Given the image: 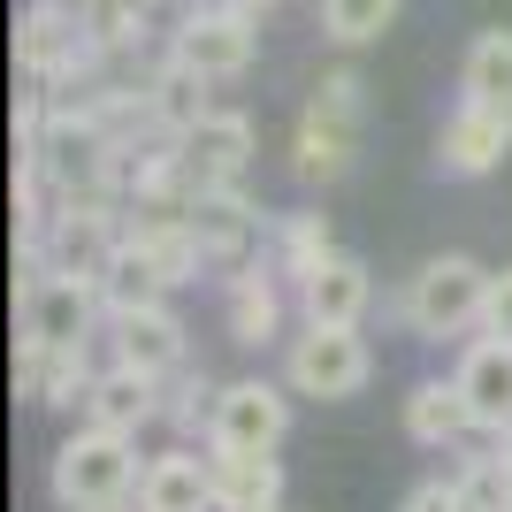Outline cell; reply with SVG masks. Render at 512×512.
<instances>
[{"instance_id": "cell-1", "label": "cell", "mask_w": 512, "mask_h": 512, "mask_svg": "<svg viewBox=\"0 0 512 512\" xmlns=\"http://www.w3.org/2000/svg\"><path fill=\"white\" fill-rule=\"evenodd\" d=\"M16 69L46 100L62 107L69 92H92L107 77V54L92 46L85 16H77V0H31L16 16Z\"/></svg>"}, {"instance_id": "cell-2", "label": "cell", "mask_w": 512, "mask_h": 512, "mask_svg": "<svg viewBox=\"0 0 512 512\" xmlns=\"http://www.w3.org/2000/svg\"><path fill=\"white\" fill-rule=\"evenodd\" d=\"M16 260H23V276H16V337L46 344V352H92V344H100V321H107L100 291L77 283V276H54L39 245H16Z\"/></svg>"}, {"instance_id": "cell-3", "label": "cell", "mask_w": 512, "mask_h": 512, "mask_svg": "<svg viewBox=\"0 0 512 512\" xmlns=\"http://www.w3.org/2000/svg\"><path fill=\"white\" fill-rule=\"evenodd\" d=\"M138 436H107V428H77L62 436L54 467H46V490L62 512H123L138 505Z\"/></svg>"}, {"instance_id": "cell-4", "label": "cell", "mask_w": 512, "mask_h": 512, "mask_svg": "<svg viewBox=\"0 0 512 512\" xmlns=\"http://www.w3.org/2000/svg\"><path fill=\"white\" fill-rule=\"evenodd\" d=\"M490 268L467 253H436L421 260L406 276V299H398V321H406L421 344H444V337H467V329H482L490 321Z\"/></svg>"}, {"instance_id": "cell-5", "label": "cell", "mask_w": 512, "mask_h": 512, "mask_svg": "<svg viewBox=\"0 0 512 512\" xmlns=\"http://www.w3.org/2000/svg\"><path fill=\"white\" fill-rule=\"evenodd\" d=\"M360 130H367V85L352 69H329L306 100L299 130H291V169L306 184H337L352 169V153H360Z\"/></svg>"}, {"instance_id": "cell-6", "label": "cell", "mask_w": 512, "mask_h": 512, "mask_svg": "<svg viewBox=\"0 0 512 512\" xmlns=\"http://www.w3.org/2000/svg\"><path fill=\"white\" fill-rule=\"evenodd\" d=\"M367 375H375V352H367L360 329H306L299 321V337H283V383H291V398L337 406V398H360Z\"/></svg>"}, {"instance_id": "cell-7", "label": "cell", "mask_w": 512, "mask_h": 512, "mask_svg": "<svg viewBox=\"0 0 512 512\" xmlns=\"http://www.w3.org/2000/svg\"><path fill=\"white\" fill-rule=\"evenodd\" d=\"M260 54V23L237 16V8H207V0H184V16L169 31V62H184L207 85H237Z\"/></svg>"}, {"instance_id": "cell-8", "label": "cell", "mask_w": 512, "mask_h": 512, "mask_svg": "<svg viewBox=\"0 0 512 512\" xmlns=\"http://www.w3.org/2000/svg\"><path fill=\"white\" fill-rule=\"evenodd\" d=\"M291 436V383L268 375H237L214 390V421H207V451H276Z\"/></svg>"}, {"instance_id": "cell-9", "label": "cell", "mask_w": 512, "mask_h": 512, "mask_svg": "<svg viewBox=\"0 0 512 512\" xmlns=\"http://www.w3.org/2000/svg\"><path fill=\"white\" fill-rule=\"evenodd\" d=\"M176 161L192 176V192H245V169H253V115L214 107L192 138H176Z\"/></svg>"}, {"instance_id": "cell-10", "label": "cell", "mask_w": 512, "mask_h": 512, "mask_svg": "<svg viewBox=\"0 0 512 512\" xmlns=\"http://www.w3.org/2000/svg\"><path fill=\"white\" fill-rule=\"evenodd\" d=\"M115 245H123V214H100V207H54V222H46V237H39L46 268H54V276H77V283H100Z\"/></svg>"}, {"instance_id": "cell-11", "label": "cell", "mask_w": 512, "mask_h": 512, "mask_svg": "<svg viewBox=\"0 0 512 512\" xmlns=\"http://www.w3.org/2000/svg\"><path fill=\"white\" fill-rule=\"evenodd\" d=\"M107 360H115V367H138L146 383H169L176 367H192V344H184V321H176L169 306H153V314L107 321Z\"/></svg>"}, {"instance_id": "cell-12", "label": "cell", "mask_w": 512, "mask_h": 512, "mask_svg": "<svg viewBox=\"0 0 512 512\" xmlns=\"http://www.w3.org/2000/svg\"><path fill=\"white\" fill-rule=\"evenodd\" d=\"M222 329H230V344H245V352L283 337V276L268 260H245V268L222 276Z\"/></svg>"}, {"instance_id": "cell-13", "label": "cell", "mask_w": 512, "mask_h": 512, "mask_svg": "<svg viewBox=\"0 0 512 512\" xmlns=\"http://www.w3.org/2000/svg\"><path fill=\"white\" fill-rule=\"evenodd\" d=\"M367 306H375V276H367L360 253H337L329 268L299 283V321L306 329H360Z\"/></svg>"}, {"instance_id": "cell-14", "label": "cell", "mask_w": 512, "mask_h": 512, "mask_svg": "<svg viewBox=\"0 0 512 512\" xmlns=\"http://www.w3.org/2000/svg\"><path fill=\"white\" fill-rule=\"evenodd\" d=\"M505 153H512V115L474 107V100L451 107L444 138H436V169H444V176H459V184H467V176H490Z\"/></svg>"}, {"instance_id": "cell-15", "label": "cell", "mask_w": 512, "mask_h": 512, "mask_svg": "<svg viewBox=\"0 0 512 512\" xmlns=\"http://www.w3.org/2000/svg\"><path fill=\"white\" fill-rule=\"evenodd\" d=\"M406 436L421 451H467L474 436H482L467 390H459V375H428V383L406 390Z\"/></svg>"}, {"instance_id": "cell-16", "label": "cell", "mask_w": 512, "mask_h": 512, "mask_svg": "<svg viewBox=\"0 0 512 512\" xmlns=\"http://www.w3.org/2000/svg\"><path fill=\"white\" fill-rule=\"evenodd\" d=\"M138 512H222L214 505V474H207V451H153L146 474H138Z\"/></svg>"}, {"instance_id": "cell-17", "label": "cell", "mask_w": 512, "mask_h": 512, "mask_svg": "<svg viewBox=\"0 0 512 512\" xmlns=\"http://www.w3.org/2000/svg\"><path fill=\"white\" fill-rule=\"evenodd\" d=\"M459 390L474 406V428L482 436H505L512 428V344L505 337H474L459 352Z\"/></svg>"}, {"instance_id": "cell-18", "label": "cell", "mask_w": 512, "mask_h": 512, "mask_svg": "<svg viewBox=\"0 0 512 512\" xmlns=\"http://www.w3.org/2000/svg\"><path fill=\"white\" fill-rule=\"evenodd\" d=\"M214 505L222 512H283V459L276 451H207Z\"/></svg>"}, {"instance_id": "cell-19", "label": "cell", "mask_w": 512, "mask_h": 512, "mask_svg": "<svg viewBox=\"0 0 512 512\" xmlns=\"http://www.w3.org/2000/svg\"><path fill=\"white\" fill-rule=\"evenodd\" d=\"M192 237L199 253H207V268H245V253H253L260 237V214L245 192H199L192 199Z\"/></svg>"}, {"instance_id": "cell-20", "label": "cell", "mask_w": 512, "mask_h": 512, "mask_svg": "<svg viewBox=\"0 0 512 512\" xmlns=\"http://www.w3.org/2000/svg\"><path fill=\"white\" fill-rule=\"evenodd\" d=\"M146 421H161V383H146L138 367H100V383L85 398V428H107V436H138Z\"/></svg>"}, {"instance_id": "cell-21", "label": "cell", "mask_w": 512, "mask_h": 512, "mask_svg": "<svg viewBox=\"0 0 512 512\" xmlns=\"http://www.w3.org/2000/svg\"><path fill=\"white\" fill-rule=\"evenodd\" d=\"M92 291H100L107 321H123V314H153V306H169L176 283L161 276V260H153V253H138V245L123 237V245H115V260L100 268V283H92Z\"/></svg>"}, {"instance_id": "cell-22", "label": "cell", "mask_w": 512, "mask_h": 512, "mask_svg": "<svg viewBox=\"0 0 512 512\" xmlns=\"http://www.w3.org/2000/svg\"><path fill=\"white\" fill-rule=\"evenodd\" d=\"M146 92H153V130H161V138H192V130L214 115V100H207L214 85L192 77L184 62H169V54H161V69L146 77Z\"/></svg>"}, {"instance_id": "cell-23", "label": "cell", "mask_w": 512, "mask_h": 512, "mask_svg": "<svg viewBox=\"0 0 512 512\" xmlns=\"http://www.w3.org/2000/svg\"><path fill=\"white\" fill-rule=\"evenodd\" d=\"M337 260V245H329V222L321 214H283L276 222V245H268V268H276L291 291H299L314 268H329Z\"/></svg>"}, {"instance_id": "cell-24", "label": "cell", "mask_w": 512, "mask_h": 512, "mask_svg": "<svg viewBox=\"0 0 512 512\" xmlns=\"http://www.w3.org/2000/svg\"><path fill=\"white\" fill-rule=\"evenodd\" d=\"M459 92H467L474 107L512 115V31H482V39L467 46V62H459Z\"/></svg>"}, {"instance_id": "cell-25", "label": "cell", "mask_w": 512, "mask_h": 512, "mask_svg": "<svg viewBox=\"0 0 512 512\" xmlns=\"http://www.w3.org/2000/svg\"><path fill=\"white\" fill-rule=\"evenodd\" d=\"M77 16H85L92 46L107 62L130 54V46H146V31H153V8H138V0H77Z\"/></svg>"}, {"instance_id": "cell-26", "label": "cell", "mask_w": 512, "mask_h": 512, "mask_svg": "<svg viewBox=\"0 0 512 512\" xmlns=\"http://www.w3.org/2000/svg\"><path fill=\"white\" fill-rule=\"evenodd\" d=\"M451 474H459V490H467L474 512H512V467H505V451H497V436L490 444H467Z\"/></svg>"}, {"instance_id": "cell-27", "label": "cell", "mask_w": 512, "mask_h": 512, "mask_svg": "<svg viewBox=\"0 0 512 512\" xmlns=\"http://www.w3.org/2000/svg\"><path fill=\"white\" fill-rule=\"evenodd\" d=\"M398 23V0H321V31L337 46H367Z\"/></svg>"}, {"instance_id": "cell-28", "label": "cell", "mask_w": 512, "mask_h": 512, "mask_svg": "<svg viewBox=\"0 0 512 512\" xmlns=\"http://www.w3.org/2000/svg\"><path fill=\"white\" fill-rule=\"evenodd\" d=\"M214 390H222V383H207V367H176L169 383H161V421H169V428H199V436H207Z\"/></svg>"}, {"instance_id": "cell-29", "label": "cell", "mask_w": 512, "mask_h": 512, "mask_svg": "<svg viewBox=\"0 0 512 512\" xmlns=\"http://www.w3.org/2000/svg\"><path fill=\"white\" fill-rule=\"evenodd\" d=\"M46 383H54V352L31 337H16V398L23 406H46Z\"/></svg>"}, {"instance_id": "cell-30", "label": "cell", "mask_w": 512, "mask_h": 512, "mask_svg": "<svg viewBox=\"0 0 512 512\" xmlns=\"http://www.w3.org/2000/svg\"><path fill=\"white\" fill-rule=\"evenodd\" d=\"M398 512H474V505H467V490H459V474H428Z\"/></svg>"}, {"instance_id": "cell-31", "label": "cell", "mask_w": 512, "mask_h": 512, "mask_svg": "<svg viewBox=\"0 0 512 512\" xmlns=\"http://www.w3.org/2000/svg\"><path fill=\"white\" fill-rule=\"evenodd\" d=\"M482 337H505L512 344V268L490 283V321H482Z\"/></svg>"}, {"instance_id": "cell-32", "label": "cell", "mask_w": 512, "mask_h": 512, "mask_svg": "<svg viewBox=\"0 0 512 512\" xmlns=\"http://www.w3.org/2000/svg\"><path fill=\"white\" fill-rule=\"evenodd\" d=\"M207 8H237V16H253V23H260L268 8H276V0H207Z\"/></svg>"}, {"instance_id": "cell-33", "label": "cell", "mask_w": 512, "mask_h": 512, "mask_svg": "<svg viewBox=\"0 0 512 512\" xmlns=\"http://www.w3.org/2000/svg\"><path fill=\"white\" fill-rule=\"evenodd\" d=\"M497 451H505V467H512V428H505V436H497Z\"/></svg>"}]
</instances>
